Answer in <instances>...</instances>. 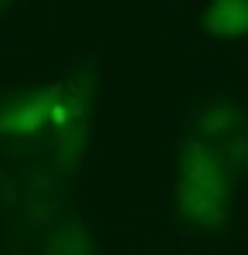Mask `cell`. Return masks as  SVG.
I'll return each instance as SVG.
<instances>
[{
  "mask_svg": "<svg viewBox=\"0 0 248 255\" xmlns=\"http://www.w3.org/2000/svg\"><path fill=\"white\" fill-rule=\"evenodd\" d=\"M204 31L211 38H245L248 34V0H214L204 7Z\"/></svg>",
  "mask_w": 248,
  "mask_h": 255,
  "instance_id": "cell-3",
  "label": "cell"
},
{
  "mask_svg": "<svg viewBox=\"0 0 248 255\" xmlns=\"http://www.w3.org/2000/svg\"><path fill=\"white\" fill-rule=\"evenodd\" d=\"M44 255H96V242L85 228L82 215H68L58 221V228L48 235Z\"/></svg>",
  "mask_w": 248,
  "mask_h": 255,
  "instance_id": "cell-4",
  "label": "cell"
},
{
  "mask_svg": "<svg viewBox=\"0 0 248 255\" xmlns=\"http://www.w3.org/2000/svg\"><path fill=\"white\" fill-rule=\"evenodd\" d=\"M191 119L204 136H228L231 129L242 123V109L235 102H204L201 109L191 113Z\"/></svg>",
  "mask_w": 248,
  "mask_h": 255,
  "instance_id": "cell-6",
  "label": "cell"
},
{
  "mask_svg": "<svg viewBox=\"0 0 248 255\" xmlns=\"http://www.w3.org/2000/svg\"><path fill=\"white\" fill-rule=\"evenodd\" d=\"M221 157H225V163H235V167H245L248 163V139H235V143H228L225 150H221Z\"/></svg>",
  "mask_w": 248,
  "mask_h": 255,
  "instance_id": "cell-8",
  "label": "cell"
},
{
  "mask_svg": "<svg viewBox=\"0 0 248 255\" xmlns=\"http://www.w3.org/2000/svg\"><path fill=\"white\" fill-rule=\"evenodd\" d=\"M58 82L27 89L20 96L0 102V136L10 139H34L44 129H51V102H55Z\"/></svg>",
  "mask_w": 248,
  "mask_h": 255,
  "instance_id": "cell-1",
  "label": "cell"
},
{
  "mask_svg": "<svg viewBox=\"0 0 248 255\" xmlns=\"http://www.w3.org/2000/svg\"><path fill=\"white\" fill-rule=\"evenodd\" d=\"M38 204V211L27 218V228L31 232H41L51 218L58 215V204H61V191H58V184H51L48 177H34V184H31V194H27V211Z\"/></svg>",
  "mask_w": 248,
  "mask_h": 255,
  "instance_id": "cell-7",
  "label": "cell"
},
{
  "mask_svg": "<svg viewBox=\"0 0 248 255\" xmlns=\"http://www.w3.org/2000/svg\"><path fill=\"white\" fill-rule=\"evenodd\" d=\"M0 10H7V3H3V0H0Z\"/></svg>",
  "mask_w": 248,
  "mask_h": 255,
  "instance_id": "cell-9",
  "label": "cell"
},
{
  "mask_svg": "<svg viewBox=\"0 0 248 255\" xmlns=\"http://www.w3.org/2000/svg\"><path fill=\"white\" fill-rule=\"evenodd\" d=\"M177 215L184 218L191 228H221L228 221V191H214V187H201L191 180H180L177 177Z\"/></svg>",
  "mask_w": 248,
  "mask_h": 255,
  "instance_id": "cell-2",
  "label": "cell"
},
{
  "mask_svg": "<svg viewBox=\"0 0 248 255\" xmlns=\"http://www.w3.org/2000/svg\"><path fill=\"white\" fill-rule=\"evenodd\" d=\"M85 146H89V123H85V126H72V129L55 133L51 146H48V153H51V160H55L65 174H75L78 163L85 160Z\"/></svg>",
  "mask_w": 248,
  "mask_h": 255,
  "instance_id": "cell-5",
  "label": "cell"
}]
</instances>
